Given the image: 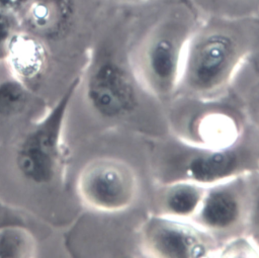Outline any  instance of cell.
<instances>
[{
	"label": "cell",
	"mask_w": 259,
	"mask_h": 258,
	"mask_svg": "<svg viewBox=\"0 0 259 258\" xmlns=\"http://www.w3.org/2000/svg\"><path fill=\"white\" fill-rule=\"evenodd\" d=\"M35 251L34 238L25 227L14 223L0 225V258H30Z\"/></svg>",
	"instance_id": "obj_13"
},
{
	"label": "cell",
	"mask_w": 259,
	"mask_h": 258,
	"mask_svg": "<svg viewBox=\"0 0 259 258\" xmlns=\"http://www.w3.org/2000/svg\"><path fill=\"white\" fill-rule=\"evenodd\" d=\"M259 247V170L254 172V202L249 234Z\"/></svg>",
	"instance_id": "obj_17"
},
{
	"label": "cell",
	"mask_w": 259,
	"mask_h": 258,
	"mask_svg": "<svg viewBox=\"0 0 259 258\" xmlns=\"http://www.w3.org/2000/svg\"><path fill=\"white\" fill-rule=\"evenodd\" d=\"M253 202L254 172L206 186L198 209L190 221L221 247L249 234Z\"/></svg>",
	"instance_id": "obj_8"
},
{
	"label": "cell",
	"mask_w": 259,
	"mask_h": 258,
	"mask_svg": "<svg viewBox=\"0 0 259 258\" xmlns=\"http://www.w3.org/2000/svg\"><path fill=\"white\" fill-rule=\"evenodd\" d=\"M18 23L19 18L16 13L0 8V50L2 54L9 37L18 30Z\"/></svg>",
	"instance_id": "obj_16"
},
{
	"label": "cell",
	"mask_w": 259,
	"mask_h": 258,
	"mask_svg": "<svg viewBox=\"0 0 259 258\" xmlns=\"http://www.w3.org/2000/svg\"><path fill=\"white\" fill-rule=\"evenodd\" d=\"M150 142L123 135L116 151L86 161L75 182L82 206L98 216L149 209L154 185L149 166Z\"/></svg>",
	"instance_id": "obj_3"
},
{
	"label": "cell",
	"mask_w": 259,
	"mask_h": 258,
	"mask_svg": "<svg viewBox=\"0 0 259 258\" xmlns=\"http://www.w3.org/2000/svg\"><path fill=\"white\" fill-rule=\"evenodd\" d=\"M25 30L42 37H56L70 24L72 0H27L17 13Z\"/></svg>",
	"instance_id": "obj_12"
},
{
	"label": "cell",
	"mask_w": 259,
	"mask_h": 258,
	"mask_svg": "<svg viewBox=\"0 0 259 258\" xmlns=\"http://www.w3.org/2000/svg\"><path fill=\"white\" fill-rule=\"evenodd\" d=\"M189 22L168 18L130 46V59L141 83L168 107L174 98L184 50L194 27Z\"/></svg>",
	"instance_id": "obj_5"
},
{
	"label": "cell",
	"mask_w": 259,
	"mask_h": 258,
	"mask_svg": "<svg viewBox=\"0 0 259 258\" xmlns=\"http://www.w3.org/2000/svg\"><path fill=\"white\" fill-rule=\"evenodd\" d=\"M3 57L11 77L27 83L39 79L49 65V51L41 38L25 29L16 30L7 40Z\"/></svg>",
	"instance_id": "obj_10"
},
{
	"label": "cell",
	"mask_w": 259,
	"mask_h": 258,
	"mask_svg": "<svg viewBox=\"0 0 259 258\" xmlns=\"http://www.w3.org/2000/svg\"><path fill=\"white\" fill-rule=\"evenodd\" d=\"M80 83V78L74 79L16 147V168L30 183L48 185L56 180L63 169L67 156L64 140L66 117Z\"/></svg>",
	"instance_id": "obj_7"
},
{
	"label": "cell",
	"mask_w": 259,
	"mask_h": 258,
	"mask_svg": "<svg viewBox=\"0 0 259 258\" xmlns=\"http://www.w3.org/2000/svg\"><path fill=\"white\" fill-rule=\"evenodd\" d=\"M150 173L154 184L188 181L208 186L259 170V132L250 123L225 147L184 142L171 134L151 141Z\"/></svg>",
	"instance_id": "obj_4"
},
{
	"label": "cell",
	"mask_w": 259,
	"mask_h": 258,
	"mask_svg": "<svg viewBox=\"0 0 259 258\" xmlns=\"http://www.w3.org/2000/svg\"><path fill=\"white\" fill-rule=\"evenodd\" d=\"M27 0H0V8L18 13Z\"/></svg>",
	"instance_id": "obj_18"
},
{
	"label": "cell",
	"mask_w": 259,
	"mask_h": 258,
	"mask_svg": "<svg viewBox=\"0 0 259 258\" xmlns=\"http://www.w3.org/2000/svg\"><path fill=\"white\" fill-rule=\"evenodd\" d=\"M117 1L124 4H142L145 2H149L150 0H117Z\"/></svg>",
	"instance_id": "obj_19"
},
{
	"label": "cell",
	"mask_w": 259,
	"mask_h": 258,
	"mask_svg": "<svg viewBox=\"0 0 259 258\" xmlns=\"http://www.w3.org/2000/svg\"><path fill=\"white\" fill-rule=\"evenodd\" d=\"M139 242L145 258H213L220 248L193 222L151 213L141 226Z\"/></svg>",
	"instance_id": "obj_9"
},
{
	"label": "cell",
	"mask_w": 259,
	"mask_h": 258,
	"mask_svg": "<svg viewBox=\"0 0 259 258\" xmlns=\"http://www.w3.org/2000/svg\"><path fill=\"white\" fill-rule=\"evenodd\" d=\"M205 187L188 181L154 184L149 199L150 213L190 221L198 209Z\"/></svg>",
	"instance_id": "obj_11"
},
{
	"label": "cell",
	"mask_w": 259,
	"mask_h": 258,
	"mask_svg": "<svg viewBox=\"0 0 259 258\" xmlns=\"http://www.w3.org/2000/svg\"><path fill=\"white\" fill-rule=\"evenodd\" d=\"M29 97V90L23 82L13 77L0 81V116L10 117L22 112Z\"/></svg>",
	"instance_id": "obj_14"
},
{
	"label": "cell",
	"mask_w": 259,
	"mask_h": 258,
	"mask_svg": "<svg viewBox=\"0 0 259 258\" xmlns=\"http://www.w3.org/2000/svg\"><path fill=\"white\" fill-rule=\"evenodd\" d=\"M81 83L86 105L109 133L148 141L170 134L167 106L139 80L126 41L98 45Z\"/></svg>",
	"instance_id": "obj_1"
},
{
	"label": "cell",
	"mask_w": 259,
	"mask_h": 258,
	"mask_svg": "<svg viewBox=\"0 0 259 258\" xmlns=\"http://www.w3.org/2000/svg\"><path fill=\"white\" fill-rule=\"evenodd\" d=\"M258 46L259 32L249 26L227 21L197 24L184 50L174 97L227 96Z\"/></svg>",
	"instance_id": "obj_2"
},
{
	"label": "cell",
	"mask_w": 259,
	"mask_h": 258,
	"mask_svg": "<svg viewBox=\"0 0 259 258\" xmlns=\"http://www.w3.org/2000/svg\"><path fill=\"white\" fill-rule=\"evenodd\" d=\"M230 94L242 105L248 122L259 132V77L235 81Z\"/></svg>",
	"instance_id": "obj_15"
},
{
	"label": "cell",
	"mask_w": 259,
	"mask_h": 258,
	"mask_svg": "<svg viewBox=\"0 0 259 258\" xmlns=\"http://www.w3.org/2000/svg\"><path fill=\"white\" fill-rule=\"evenodd\" d=\"M167 110L170 134L198 146L231 145L249 123L242 105L230 94L217 99L174 97Z\"/></svg>",
	"instance_id": "obj_6"
}]
</instances>
